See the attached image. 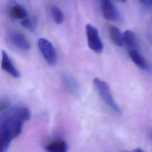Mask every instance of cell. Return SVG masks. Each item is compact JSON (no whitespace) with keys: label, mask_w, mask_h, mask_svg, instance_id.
<instances>
[{"label":"cell","mask_w":152,"mask_h":152,"mask_svg":"<svg viewBox=\"0 0 152 152\" xmlns=\"http://www.w3.org/2000/svg\"><path fill=\"white\" fill-rule=\"evenodd\" d=\"M30 117L29 109L23 106L10 108L0 117V152L8 150L11 141L21 134L24 123Z\"/></svg>","instance_id":"1"},{"label":"cell","mask_w":152,"mask_h":152,"mask_svg":"<svg viewBox=\"0 0 152 152\" xmlns=\"http://www.w3.org/2000/svg\"><path fill=\"white\" fill-rule=\"evenodd\" d=\"M93 84L102 100L115 113L120 114L121 110L112 95L108 84L99 78H94Z\"/></svg>","instance_id":"2"},{"label":"cell","mask_w":152,"mask_h":152,"mask_svg":"<svg viewBox=\"0 0 152 152\" xmlns=\"http://www.w3.org/2000/svg\"><path fill=\"white\" fill-rule=\"evenodd\" d=\"M39 49L46 62L55 66L57 63V55L52 43L45 38H40L38 40Z\"/></svg>","instance_id":"3"},{"label":"cell","mask_w":152,"mask_h":152,"mask_svg":"<svg viewBox=\"0 0 152 152\" xmlns=\"http://www.w3.org/2000/svg\"><path fill=\"white\" fill-rule=\"evenodd\" d=\"M86 31L90 49L97 53L102 52L103 45L100 38L97 29L91 24H87L86 26Z\"/></svg>","instance_id":"4"},{"label":"cell","mask_w":152,"mask_h":152,"mask_svg":"<svg viewBox=\"0 0 152 152\" xmlns=\"http://www.w3.org/2000/svg\"><path fill=\"white\" fill-rule=\"evenodd\" d=\"M101 10L103 17L109 21H116L119 14L110 0H100Z\"/></svg>","instance_id":"5"},{"label":"cell","mask_w":152,"mask_h":152,"mask_svg":"<svg viewBox=\"0 0 152 152\" xmlns=\"http://www.w3.org/2000/svg\"><path fill=\"white\" fill-rule=\"evenodd\" d=\"M1 67L2 70H4L15 78H18L20 77V72L14 66L8 55L5 50L2 51V60Z\"/></svg>","instance_id":"6"},{"label":"cell","mask_w":152,"mask_h":152,"mask_svg":"<svg viewBox=\"0 0 152 152\" xmlns=\"http://www.w3.org/2000/svg\"><path fill=\"white\" fill-rule=\"evenodd\" d=\"M11 42L18 48L23 50H28L30 45L24 36L18 32H14L10 35Z\"/></svg>","instance_id":"7"},{"label":"cell","mask_w":152,"mask_h":152,"mask_svg":"<svg viewBox=\"0 0 152 152\" xmlns=\"http://www.w3.org/2000/svg\"><path fill=\"white\" fill-rule=\"evenodd\" d=\"M123 43L129 49H136L137 48V41L135 33L129 30L125 31L122 33Z\"/></svg>","instance_id":"8"},{"label":"cell","mask_w":152,"mask_h":152,"mask_svg":"<svg viewBox=\"0 0 152 152\" xmlns=\"http://www.w3.org/2000/svg\"><path fill=\"white\" fill-rule=\"evenodd\" d=\"M129 55L134 62V63L137 65L139 68L144 69H148V65L144 58L138 52L136 49H129Z\"/></svg>","instance_id":"9"},{"label":"cell","mask_w":152,"mask_h":152,"mask_svg":"<svg viewBox=\"0 0 152 152\" xmlns=\"http://www.w3.org/2000/svg\"><path fill=\"white\" fill-rule=\"evenodd\" d=\"M45 150L49 152H65L68 150V145L64 141H54L49 143Z\"/></svg>","instance_id":"10"},{"label":"cell","mask_w":152,"mask_h":152,"mask_svg":"<svg viewBox=\"0 0 152 152\" xmlns=\"http://www.w3.org/2000/svg\"><path fill=\"white\" fill-rule=\"evenodd\" d=\"M109 33L110 37L115 45L119 47L124 45L122 34L117 27L114 26H110L109 29Z\"/></svg>","instance_id":"11"},{"label":"cell","mask_w":152,"mask_h":152,"mask_svg":"<svg viewBox=\"0 0 152 152\" xmlns=\"http://www.w3.org/2000/svg\"><path fill=\"white\" fill-rule=\"evenodd\" d=\"M11 16L17 20H23L27 17V12L26 8L18 4L13 6L10 11Z\"/></svg>","instance_id":"12"},{"label":"cell","mask_w":152,"mask_h":152,"mask_svg":"<svg viewBox=\"0 0 152 152\" xmlns=\"http://www.w3.org/2000/svg\"><path fill=\"white\" fill-rule=\"evenodd\" d=\"M62 78L63 81L64 82L68 88L69 90V91L74 94H76V93L78 92V86L76 82L74 81V80L66 74H62Z\"/></svg>","instance_id":"13"},{"label":"cell","mask_w":152,"mask_h":152,"mask_svg":"<svg viewBox=\"0 0 152 152\" xmlns=\"http://www.w3.org/2000/svg\"><path fill=\"white\" fill-rule=\"evenodd\" d=\"M51 15L53 21L58 24L63 23L64 17L61 10L56 7H52L51 8Z\"/></svg>","instance_id":"14"},{"label":"cell","mask_w":152,"mask_h":152,"mask_svg":"<svg viewBox=\"0 0 152 152\" xmlns=\"http://www.w3.org/2000/svg\"><path fill=\"white\" fill-rule=\"evenodd\" d=\"M20 24L24 28L33 31L34 30V27L33 24L32 23V22L27 18H25L23 20H21V21H20Z\"/></svg>","instance_id":"15"},{"label":"cell","mask_w":152,"mask_h":152,"mask_svg":"<svg viewBox=\"0 0 152 152\" xmlns=\"http://www.w3.org/2000/svg\"><path fill=\"white\" fill-rule=\"evenodd\" d=\"M140 1L145 6L152 5V0H140Z\"/></svg>","instance_id":"16"},{"label":"cell","mask_w":152,"mask_h":152,"mask_svg":"<svg viewBox=\"0 0 152 152\" xmlns=\"http://www.w3.org/2000/svg\"><path fill=\"white\" fill-rule=\"evenodd\" d=\"M134 151H135V152H140V151H143L142 150H141L140 148H136V149H135L134 150Z\"/></svg>","instance_id":"17"},{"label":"cell","mask_w":152,"mask_h":152,"mask_svg":"<svg viewBox=\"0 0 152 152\" xmlns=\"http://www.w3.org/2000/svg\"><path fill=\"white\" fill-rule=\"evenodd\" d=\"M116 1H118L119 2H122V3H124V2H125L126 0H115Z\"/></svg>","instance_id":"18"}]
</instances>
